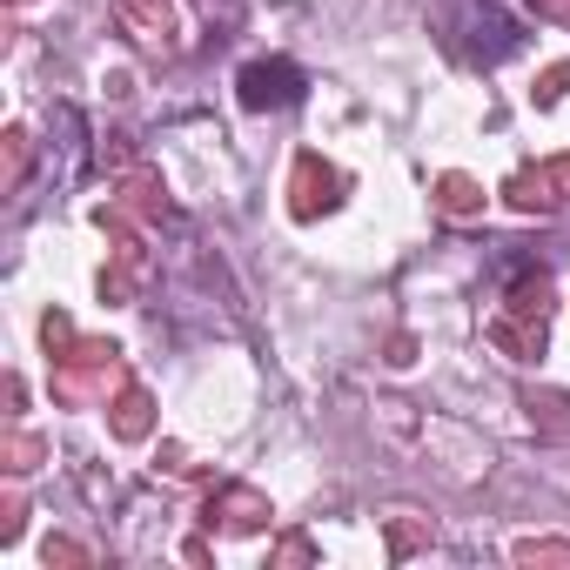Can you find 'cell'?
<instances>
[{"label": "cell", "mask_w": 570, "mask_h": 570, "mask_svg": "<svg viewBox=\"0 0 570 570\" xmlns=\"http://www.w3.org/2000/svg\"><path fill=\"white\" fill-rule=\"evenodd\" d=\"M242 108H289V101H303V68H289V61H255V68H242Z\"/></svg>", "instance_id": "cell-1"}, {"label": "cell", "mask_w": 570, "mask_h": 570, "mask_svg": "<svg viewBox=\"0 0 570 570\" xmlns=\"http://www.w3.org/2000/svg\"><path fill=\"white\" fill-rule=\"evenodd\" d=\"M463 48H470V61H503L510 48H517V21L510 14H497L490 8V0H483V8H476V0H463Z\"/></svg>", "instance_id": "cell-2"}]
</instances>
